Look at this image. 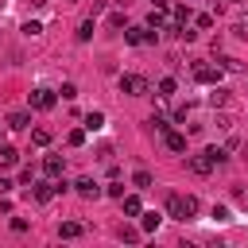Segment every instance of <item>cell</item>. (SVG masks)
Returning a JSON list of instances; mask_svg holds the SVG:
<instances>
[{
  "label": "cell",
  "mask_w": 248,
  "mask_h": 248,
  "mask_svg": "<svg viewBox=\"0 0 248 248\" xmlns=\"http://www.w3.org/2000/svg\"><path fill=\"white\" fill-rule=\"evenodd\" d=\"M120 205H124V217H140V213H143V202H140L136 194H124Z\"/></svg>",
  "instance_id": "14"
},
{
  "label": "cell",
  "mask_w": 248,
  "mask_h": 248,
  "mask_svg": "<svg viewBox=\"0 0 248 248\" xmlns=\"http://www.w3.org/2000/svg\"><path fill=\"white\" fill-rule=\"evenodd\" d=\"M124 39H128L132 46H143V43H159V31H151L147 23H143V27H124Z\"/></svg>",
  "instance_id": "4"
},
{
  "label": "cell",
  "mask_w": 248,
  "mask_h": 248,
  "mask_svg": "<svg viewBox=\"0 0 248 248\" xmlns=\"http://www.w3.org/2000/svg\"><path fill=\"white\" fill-rule=\"evenodd\" d=\"M12 190H16V182H12V178H4V174H0V194H12Z\"/></svg>",
  "instance_id": "34"
},
{
  "label": "cell",
  "mask_w": 248,
  "mask_h": 248,
  "mask_svg": "<svg viewBox=\"0 0 248 248\" xmlns=\"http://www.w3.org/2000/svg\"><path fill=\"white\" fill-rule=\"evenodd\" d=\"M159 225H163V213H155V209H151V213H140V229H143V232H155Z\"/></svg>",
  "instance_id": "15"
},
{
  "label": "cell",
  "mask_w": 248,
  "mask_h": 248,
  "mask_svg": "<svg viewBox=\"0 0 248 248\" xmlns=\"http://www.w3.org/2000/svg\"><path fill=\"white\" fill-rule=\"evenodd\" d=\"M170 4L174 0H151V8H163V12H170Z\"/></svg>",
  "instance_id": "35"
},
{
  "label": "cell",
  "mask_w": 248,
  "mask_h": 248,
  "mask_svg": "<svg viewBox=\"0 0 248 248\" xmlns=\"http://www.w3.org/2000/svg\"><path fill=\"white\" fill-rule=\"evenodd\" d=\"M23 35H27V39L43 35V23H39V19H27V23H23Z\"/></svg>",
  "instance_id": "26"
},
{
  "label": "cell",
  "mask_w": 248,
  "mask_h": 248,
  "mask_svg": "<svg viewBox=\"0 0 248 248\" xmlns=\"http://www.w3.org/2000/svg\"><path fill=\"white\" fill-rule=\"evenodd\" d=\"M58 93H62V101H74V97H78V85H74V81H62Z\"/></svg>",
  "instance_id": "29"
},
{
  "label": "cell",
  "mask_w": 248,
  "mask_h": 248,
  "mask_svg": "<svg viewBox=\"0 0 248 248\" xmlns=\"http://www.w3.org/2000/svg\"><path fill=\"white\" fill-rule=\"evenodd\" d=\"M205 155H209L213 163H225V159H229V151H225V147H205Z\"/></svg>",
  "instance_id": "30"
},
{
  "label": "cell",
  "mask_w": 248,
  "mask_h": 248,
  "mask_svg": "<svg viewBox=\"0 0 248 248\" xmlns=\"http://www.w3.org/2000/svg\"><path fill=\"white\" fill-rule=\"evenodd\" d=\"M151 182H155L151 170H136V174H132V186H136V190H151Z\"/></svg>",
  "instance_id": "20"
},
{
  "label": "cell",
  "mask_w": 248,
  "mask_h": 248,
  "mask_svg": "<svg viewBox=\"0 0 248 248\" xmlns=\"http://www.w3.org/2000/svg\"><path fill=\"white\" fill-rule=\"evenodd\" d=\"M19 182H23V186H31V182H35V170H31V167H27V170H19Z\"/></svg>",
  "instance_id": "32"
},
{
  "label": "cell",
  "mask_w": 248,
  "mask_h": 248,
  "mask_svg": "<svg viewBox=\"0 0 248 248\" xmlns=\"http://www.w3.org/2000/svg\"><path fill=\"white\" fill-rule=\"evenodd\" d=\"M151 85H147V78L143 74H120V93H128V97H143Z\"/></svg>",
  "instance_id": "2"
},
{
  "label": "cell",
  "mask_w": 248,
  "mask_h": 248,
  "mask_svg": "<svg viewBox=\"0 0 248 248\" xmlns=\"http://www.w3.org/2000/svg\"><path fill=\"white\" fill-rule=\"evenodd\" d=\"M213 167H217V163H213V159H209L205 151H202V155H190V170H194L198 178H205V174H209Z\"/></svg>",
  "instance_id": "9"
},
{
  "label": "cell",
  "mask_w": 248,
  "mask_h": 248,
  "mask_svg": "<svg viewBox=\"0 0 248 248\" xmlns=\"http://www.w3.org/2000/svg\"><path fill=\"white\" fill-rule=\"evenodd\" d=\"M221 74H225L221 66H194V81H198V85H209V89L221 85Z\"/></svg>",
  "instance_id": "5"
},
{
  "label": "cell",
  "mask_w": 248,
  "mask_h": 248,
  "mask_svg": "<svg viewBox=\"0 0 248 248\" xmlns=\"http://www.w3.org/2000/svg\"><path fill=\"white\" fill-rule=\"evenodd\" d=\"M62 170H66V159L62 155H46L43 159V174L46 178H62Z\"/></svg>",
  "instance_id": "8"
},
{
  "label": "cell",
  "mask_w": 248,
  "mask_h": 248,
  "mask_svg": "<svg viewBox=\"0 0 248 248\" xmlns=\"http://www.w3.org/2000/svg\"><path fill=\"white\" fill-rule=\"evenodd\" d=\"M163 143H167V151H174V155H182V151H186V136H182V132H174V128H167V132H163Z\"/></svg>",
  "instance_id": "7"
},
{
  "label": "cell",
  "mask_w": 248,
  "mask_h": 248,
  "mask_svg": "<svg viewBox=\"0 0 248 248\" xmlns=\"http://www.w3.org/2000/svg\"><path fill=\"white\" fill-rule=\"evenodd\" d=\"M50 140H54V136H50V128H31V143H35V147H46Z\"/></svg>",
  "instance_id": "19"
},
{
  "label": "cell",
  "mask_w": 248,
  "mask_h": 248,
  "mask_svg": "<svg viewBox=\"0 0 248 248\" xmlns=\"http://www.w3.org/2000/svg\"><path fill=\"white\" fill-rule=\"evenodd\" d=\"M167 217H174V221H194V217H198V198H194V194H170V198H167Z\"/></svg>",
  "instance_id": "1"
},
{
  "label": "cell",
  "mask_w": 248,
  "mask_h": 248,
  "mask_svg": "<svg viewBox=\"0 0 248 248\" xmlns=\"http://www.w3.org/2000/svg\"><path fill=\"white\" fill-rule=\"evenodd\" d=\"M147 124H151V132H159V136H163V132L170 128V120H167V116H159V112H155V116H151Z\"/></svg>",
  "instance_id": "25"
},
{
  "label": "cell",
  "mask_w": 248,
  "mask_h": 248,
  "mask_svg": "<svg viewBox=\"0 0 248 248\" xmlns=\"http://www.w3.org/2000/svg\"><path fill=\"white\" fill-rule=\"evenodd\" d=\"M93 31H97V23H93V19H81V27H78V43H89Z\"/></svg>",
  "instance_id": "21"
},
{
  "label": "cell",
  "mask_w": 248,
  "mask_h": 248,
  "mask_svg": "<svg viewBox=\"0 0 248 248\" xmlns=\"http://www.w3.org/2000/svg\"><path fill=\"white\" fill-rule=\"evenodd\" d=\"M213 4H217V8H225V4H229V0H213Z\"/></svg>",
  "instance_id": "38"
},
{
  "label": "cell",
  "mask_w": 248,
  "mask_h": 248,
  "mask_svg": "<svg viewBox=\"0 0 248 248\" xmlns=\"http://www.w3.org/2000/svg\"><path fill=\"white\" fill-rule=\"evenodd\" d=\"M27 101H31V108H39V112H46V108H54V101H58V93H54V89H46V85H39V89H31V93H27Z\"/></svg>",
  "instance_id": "3"
},
{
  "label": "cell",
  "mask_w": 248,
  "mask_h": 248,
  "mask_svg": "<svg viewBox=\"0 0 248 248\" xmlns=\"http://www.w3.org/2000/svg\"><path fill=\"white\" fill-rule=\"evenodd\" d=\"M66 143H70V147H81V143H85V128H74V132L66 136Z\"/></svg>",
  "instance_id": "27"
},
{
  "label": "cell",
  "mask_w": 248,
  "mask_h": 248,
  "mask_svg": "<svg viewBox=\"0 0 248 248\" xmlns=\"http://www.w3.org/2000/svg\"><path fill=\"white\" fill-rule=\"evenodd\" d=\"M8 128H12V132H23V128H31V112H23V108L8 112Z\"/></svg>",
  "instance_id": "11"
},
{
  "label": "cell",
  "mask_w": 248,
  "mask_h": 248,
  "mask_svg": "<svg viewBox=\"0 0 248 248\" xmlns=\"http://www.w3.org/2000/svg\"><path fill=\"white\" fill-rule=\"evenodd\" d=\"M105 194H108V198H124V182H120V178H112V182L105 186Z\"/></svg>",
  "instance_id": "28"
},
{
  "label": "cell",
  "mask_w": 248,
  "mask_h": 248,
  "mask_svg": "<svg viewBox=\"0 0 248 248\" xmlns=\"http://www.w3.org/2000/svg\"><path fill=\"white\" fill-rule=\"evenodd\" d=\"M140 232H143V229H132V225H124V229H120L116 236H120L124 244H136V240H140Z\"/></svg>",
  "instance_id": "24"
},
{
  "label": "cell",
  "mask_w": 248,
  "mask_h": 248,
  "mask_svg": "<svg viewBox=\"0 0 248 248\" xmlns=\"http://www.w3.org/2000/svg\"><path fill=\"white\" fill-rule=\"evenodd\" d=\"M31 4H35V8H43V4H46V0H31Z\"/></svg>",
  "instance_id": "37"
},
{
  "label": "cell",
  "mask_w": 248,
  "mask_h": 248,
  "mask_svg": "<svg viewBox=\"0 0 248 248\" xmlns=\"http://www.w3.org/2000/svg\"><path fill=\"white\" fill-rule=\"evenodd\" d=\"M236 202H240V205H248V190H236Z\"/></svg>",
  "instance_id": "36"
},
{
  "label": "cell",
  "mask_w": 248,
  "mask_h": 248,
  "mask_svg": "<svg viewBox=\"0 0 248 248\" xmlns=\"http://www.w3.org/2000/svg\"><path fill=\"white\" fill-rule=\"evenodd\" d=\"M213 221H229V205H213Z\"/></svg>",
  "instance_id": "31"
},
{
  "label": "cell",
  "mask_w": 248,
  "mask_h": 248,
  "mask_svg": "<svg viewBox=\"0 0 248 248\" xmlns=\"http://www.w3.org/2000/svg\"><path fill=\"white\" fill-rule=\"evenodd\" d=\"M31 194H35V202H50L62 190H58V178H43V182H31Z\"/></svg>",
  "instance_id": "6"
},
{
  "label": "cell",
  "mask_w": 248,
  "mask_h": 248,
  "mask_svg": "<svg viewBox=\"0 0 248 248\" xmlns=\"http://www.w3.org/2000/svg\"><path fill=\"white\" fill-rule=\"evenodd\" d=\"M209 105H213V108H217V105H229V89L213 85V93H209Z\"/></svg>",
  "instance_id": "23"
},
{
  "label": "cell",
  "mask_w": 248,
  "mask_h": 248,
  "mask_svg": "<svg viewBox=\"0 0 248 248\" xmlns=\"http://www.w3.org/2000/svg\"><path fill=\"white\" fill-rule=\"evenodd\" d=\"M81 232H85L81 221H62V225H58V236H62V240H78Z\"/></svg>",
  "instance_id": "13"
},
{
  "label": "cell",
  "mask_w": 248,
  "mask_h": 248,
  "mask_svg": "<svg viewBox=\"0 0 248 248\" xmlns=\"http://www.w3.org/2000/svg\"><path fill=\"white\" fill-rule=\"evenodd\" d=\"M174 89H178L174 78H159V81H155V93H159V97H174Z\"/></svg>",
  "instance_id": "17"
},
{
  "label": "cell",
  "mask_w": 248,
  "mask_h": 248,
  "mask_svg": "<svg viewBox=\"0 0 248 248\" xmlns=\"http://www.w3.org/2000/svg\"><path fill=\"white\" fill-rule=\"evenodd\" d=\"M147 27H151V31L167 27V12H163V8H151V12H147Z\"/></svg>",
  "instance_id": "16"
},
{
  "label": "cell",
  "mask_w": 248,
  "mask_h": 248,
  "mask_svg": "<svg viewBox=\"0 0 248 248\" xmlns=\"http://www.w3.org/2000/svg\"><path fill=\"white\" fill-rule=\"evenodd\" d=\"M74 190H78L81 198H101V194H105V190H101V182H93V178H78V182H74Z\"/></svg>",
  "instance_id": "10"
},
{
  "label": "cell",
  "mask_w": 248,
  "mask_h": 248,
  "mask_svg": "<svg viewBox=\"0 0 248 248\" xmlns=\"http://www.w3.org/2000/svg\"><path fill=\"white\" fill-rule=\"evenodd\" d=\"M12 232H27V221L23 217H12Z\"/></svg>",
  "instance_id": "33"
},
{
  "label": "cell",
  "mask_w": 248,
  "mask_h": 248,
  "mask_svg": "<svg viewBox=\"0 0 248 248\" xmlns=\"http://www.w3.org/2000/svg\"><path fill=\"white\" fill-rule=\"evenodd\" d=\"M81 128H85V132H101V128H105V112H101V108L85 112V116H81Z\"/></svg>",
  "instance_id": "12"
},
{
  "label": "cell",
  "mask_w": 248,
  "mask_h": 248,
  "mask_svg": "<svg viewBox=\"0 0 248 248\" xmlns=\"http://www.w3.org/2000/svg\"><path fill=\"white\" fill-rule=\"evenodd\" d=\"M217 66H221V70H232V74H240V70H244V62H240V58H229V54H225V58H217Z\"/></svg>",
  "instance_id": "22"
},
{
  "label": "cell",
  "mask_w": 248,
  "mask_h": 248,
  "mask_svg": "<svg viewBox=\"0 0 248 248\" xmlns=\"http://www.w3.org/2000/svg\"><path fill=\"white\" fill-rule=\"evenodd\" d=\"M16 163H19V151H16L12 143H4V147H0V167H16Z\"/></svg>",
  "instance_id": "18"
}]
</instances>
